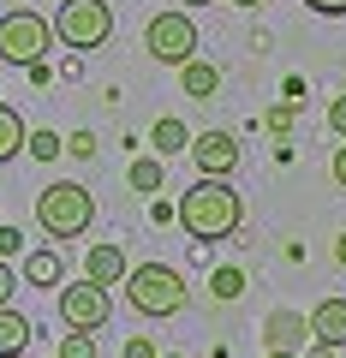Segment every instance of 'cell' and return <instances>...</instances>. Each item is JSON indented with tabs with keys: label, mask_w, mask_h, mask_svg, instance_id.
Here are the masks:
<instances>
[{
	"label": "cell",
	"mask_w": 346,
	"mask_h": 358,
	"mask_svg": "<svg viewBox=\"0 0 346 358\" xmlns=\"http://www.w3.org/2000/svg\"><path fill=\"white\" fill-rule=\"evenodd\" d=\"M173 221H180L192 239H227V233H239V221H245V197L233 192L227 179H197L192 192L173 203Z\"/></svg>",
	"instance_id": "obj_1"
},
{
	"label": "cell",
	"mask_w": 346,
	"mask_h": 358,
	"mask_svg": "<svg viewBox=\"0 0 346 358\" xmlns=\"http://www.w3.org/2000/svg\"><path fill=\"white\" fill-rule=\"evenodd\" d=\"M126 299H131V310L138 317H180L185 310V275L180 268H167V263H138V268H126Z\"/></svg>",
	"instance_id": "obj_2"
},
{
	"label": "cell",
	"mask_w": 346,
	"mask_h": 358,
	"mask_svg": "<svg viewBox=\"0 0 346 358\" xmlns=\"http://www.w3.org/2000/svg\"><path fill=\"white\" fill-rule=\"evenodd\" d=\"M36 221H42L48 239H78V233H90V221H96L90 185H78V179H54L48 192L36 197Z\"/></svg>",
	"instance_id": "obj_3"
},
{
	"label": "cell",
	"mask_w": 346,
	"mask_h": 358,
	"mask_svg": "<svg viewBox=\"0 0 346 358\" xmlns=\"http://www.w3.org/2000/svg\"><path fill=\"white\" fill-rule=\"evenodd\" d=\"M114 36V6L108 0H60V13H54V42L66 48L90 54Z\"/></svg>",
	"instance_id": "obj_4"
},
{
	"label": "cell",
	"mask_w": 346,
	"mask_h": 358,
	"mask_svg": "<svg viewBox=\"0 0 346 358\" xmlns=\"http://www.w3.org/2000/svg\"><path fill=\"white\" fill-rule=\"evenodd\" d=\"M48 48H54V24L42 13L13 6L0 18V60L6 66H36V60H48Z\"/></svg>",
	"instance_id": "obj_5"
},
{
	"label": "cell",
	"mask_w": 346,
	"mask_h": 358,
	"mask_svg": "<svg viewBox=\"0 0 346 358\" xmlns=\"http://www.w3.org/2000/svg\"><path fill=\"white\" fill-rule=\"evenodd\" d=\"M143 48H150V60L161 66H185L197 54V24L185 6H167V13H155L150 24H143Z\"/></svg>",
	"instance_id": "obj_6"
},
{
	"label": "cell",
	"mask_w": 346,
	"mask_h": 358,
	"mask_svg": "<svg viewBox=\"0 0 346 358\" xmlns=\"http://www.w3.org/2000/svg\"><path fill=\"white\" fill-rule=\"evenodd\" d=\"M108 317H114V299H108V287H96V281H72V287H60V322H66V329L96 334Z\"/></svg>",
	"instance_id": "obj_7"
},
{
	"label": "cell",
	"mask_w": 346,
	"mask_h": 358,
	"mask_svg": "<svg viewBox=\"0 0 346 358\" xmlns=\"http://www.w3.org/2000/svg\"><path fill=\"white\" fill-rule=\"evenodd\" d=\"M185 150H192V162H197L203 179H227L233 167H239V138H233V131H197Z\"/></svg>",
	"instance_id": "obj_8"
},
{
	"label": "cell",
	"mask_w": 346,
	"mask_h": 358,
	"mask_svg": "<svg viewBox=\"0 0 346 358\" xmlns=\"http://www.w3.org/2000/svg\"><path fill=\"white\" fill-rule=\"evenodd\" d=\"M263 341H269V352L281 346V352H298V346L310 341V322L298 317V310H269V322H263Z\"/></svg>",
	"instance_id": "obj_9"
},
{
	"label": "cell",
	"mask_w": 346,
	"mask_h": 358,
	"mask_svg": "<svg viewBox=\"0 0 346 358\" xmlns=\"http://www.w3.org/2000/svg\"><path fill=\"white\" fill-rule=\"evenodd\" d=\"M126 251L120 245H90V257H84V281H96V287H120L126 281Z\"/></svg>",
	"instance_id": "obj_10"
},
{
	"label": "cell",
	"mask_w": 346,
	"mask_h": 358,
	"mask_svg": "<svg viewBox=\"0 0 346 358\" xmlns=\"http://www.w3.org/2000/svg\"><path fill=\"white\" fill-rule=\"evenodd\" d=\"M305 322H310V334H317L322 346H346V299H322Z\"/></svg>",
	"instance_id": "obj_11"
},
{
	"label": "cell",
	"mask_w": 346,
	"mask_h": 358,
	"mask_svg": "<svg viewBox=\"0 0 346 358\" xmlns=\"http://www.w3.org/2000/svg\"><path fill=\"white\" fill-rule=\"evenodd\" d=\"M24 346H30V317L0 305V358H24Z\"/></svg>",
	"instance_id": "obj_12"
},
{
	"label": "cell",
	"mask_w": 346,
	"mask_h": 358,
	"mask_svg": "<svg viewBox=\"0 0 346 358\" xmlns=\"http://www.w3.org/2000/svg\"><path fill=\"white\" fill-rule=\"evenodd\" d=\"M24 281H30V287H60V281H66V263H60L54 245H42V251L24 257Z\"/></svg>",
	"instance_id": "obj_13"
},
{
	"label": "cell",
	"mask_w": 346,
	"mask_h": 358,
	"mask_svg": "<svg viewBox=\"0 0 346 358\" xmlns=\"http://www.w3.org/2000/svg\"><path fill=\"white\" fill-rule=\"evenodd\" d=\"M180 84H185V96H197V102H209V96L221 90V72H215L209 60H197V54H192V60L180 66Z\"/></svg>",
	"instance_id": "obj_14"
},
{
	"label": "cell",
	"mask_w": 346,
	"mask_h": 358,
	"mask_svg": "<svg viewBox=\"0 0 346 358\" xmlns=\"http://www.w3.org/2000/svg\"><path fill=\"white\" fill-rule=\"evenodd\" d=\"M150 143H155V155H185V143H192V131H185V120H155L150 126Z\"/></svg>",
	"instance_id": "obj_15"
},
{
	"label": "cell",
	"mask_w": 346,
	"mask_h": 358,
	"mask_svg": "<svg viewBox=\"0 0 346 358\" xmlns=\"http://www.w3.org/2000/svg\"><path fill=\"white\" fill-rule=\"evenodd\" d=\"M24 120H18V108H6V102H0V167H6V162H13V155H24Z\"/></svg>",
	"instance_id": "obj_16"
},
{
	"label": "cell",
	"mask_w": 346,
	"mask_h": 358,
	"mask_svg": "<svg viewBox=\"0 0 346 358\" xmlns=\"http://www.w3.org/2000/svg\"><path fill=\"white\" fill-rule=\"evenodd\" d=\"M126 179H131V192L155 197V192H161V179H167V173H161V155H138V162H131V173H126Z\"/></svg>",
	"instance_id": "obj_17"
},
{
	"label": "cell",
	"mask_w": 346,
	"mask_h": 358,
	"mask_svg": "<svg viewBox=\"0 0 346 358\" xmlns=\"http://www.w3.org/2000/svg\"><path fill=\"white\" fill-rule=\"evenodd\" d=\"M24 150L36 155V162H54V155L66 150V138H54V131H24Z\"/></svg>",
	"instance_id": "obj_18"
},
{
	"label": "cell",
	"mask_w": 346,
	"mask_h": 358,
	"mask_svg": "<svg viewBox=\"0 0 346 358\" xmlns=\"http://www.w3.org/2000/svg\"><path fill=\"white\" fill-rule=\"evenodd\" d=\"M209 293H215V299H239L245 293V275H239V268H215V275H209Z\"/></svg>",
	"instance_id": "obj_19"
},
{
	"label": "cell",
	"mask_w": 346,
	"mask_h": 358,
	"mask_svg": "<svg viewBox=\"0 0 346 358\" xmlns=\"http://www.w3.org/2000/svg\"><path fill=\"white\" fill-rule=\"evenodd\" d=\"M54 358H96V334H66V341H60V352H54Z\"/></svg>",
	"instance_id": "obj_20"
},
{
	"label": "cell",
	"mask_w": 346,
	"mask_h": 358,
	"mask_svg": "<svg viewBox=\"0 0 346 358\" xmlns=\"http://www.w3.org/2000/svg\"><path fill=\"white\" fill-rule=\"evenodd\" d=\"M66 155H84V162H90L96 155V131H72V138H66Z\"/></svg>",
	"instance_id": "obj_21"
},
{
	"label": "cell",
	"mask_w": 346,
	"mask_h": 358,
	"mask_svg": "<svg viewBox=\"0 0 346 358\" xmlns=\"http://www.w3.org/2000/svg\"><path fill=\"white\" fill-rule=\"evenodd\" d=\"M329 131L346 143V96H334V102H329Z\"/></svg>",
	"instance_id": "obj_22"
},
{
	"label": "cell",
	"mask_w": 346,
	"mask_h": 358,
	"mask_svg": "<svg viewBox=\"0 0 346 358\" xmlns=\"http://www.w3.org/2000/svg\"><path fill=\"white\" fill-rule=\"evenodd\" d=\"M13 293H18V275H13V263L0 257V305H13Z\"/></svg>",
	"instance_id": "obj_23"
},
{
	"label": "cell",
	"mask_w": 346,
	"mask_h": 358,
	"mask_svg": "<svg viewBox=\"0 0 346 358\" xmlns=\"http://www.w3.org/2000/svg\"><path fill=\"white\" fill-rule=\"evenodd\" d=\"M18 251H24V233H18V227H0V257H18Z\"/></svg>",
	"instance_id": "obj_24"
},
{
	"label": "cell",
	"mask_w": 346,
	"mask_h": 358,
	"mask_svg": "<svg viewBox=\"0 0 346 358\" xmlns=\"http://www.w3.org/2000/svg\"><path fill=\"white\" fill-rule=\"evenodd\" d=\"M126 358H155V341H150V334H131V341H126Z\"/></svg>",
	"instance_id": "obj_25"
},
{
	"label": "cell",
	"mask_w": 346,
	"mask_h": 358,
	"mask_svg": "<svg viewBox=\"0 0 346 358\" xmlns=\"http://www.w3.org/2000/svg\"><path fill=\"white\" fill-rule=\"evenodd\" d=\"M310 13H329V18H346V0H305Z\"/></svg>",
	"instance_id": "obj_26"
},
{
	"label": "cell",
	"mask_w": 346,
	"mask_h": 358,
	"mask_svg": "<svg viewBox=\"0 0 346 358\" xmlns=\"http://www.w3.org/2000/svg\"><path fill=\"white\" fill-rule=\"evenodd\" d=\"M287 126H293V108H275V114H269V131H275V138H287Z\"/></svg>",
	"instance_id": "obj_27"
},
{
	"label": "cell",
	"mask_w": 346,
	"mask_h": 358,
	"mask_svg": "<svg viewBox=\"0 0 346 358\" xmlns=\"http://www.w3.org/2000/svg\"><path fill=\"white\" fill-rule=\"evenodd\" d=\"M329 173H334V185H340V192H346V143H340V150H334V162H329Z\"/></svg>",
	"instance_id": "obj_28"
},
{
	"label": "cell",
	"mask_w": 346,
	"mask_h": 358,
	"mask_svg": "<svg viewBox=\"0 0 346 358\" xmlns=\"http://www.w3.org/2000/svg\"><path fill=\"white\" fill-rule=\"evenodd\" d=\"M334 263L346 268V233H340V239H334Z\"/></svg>",
	"instance_id": "obj_29"
},
{
	"label": "cell",
	"mask_w": 346,
	"mask_h": 358,
	"mask_svg": "<svg viewBox=\"0 0 346 358\" xmlns=\"http://www.w3.org/2000/svg\"><path fill=\"white\" fill-rule=\"evenodd\" d=\"M310 358H334V346H322V341H317V346H310Z\"/></svg>",
	"instance_id": "obj_30"
},
{
	"label": "cell",
	"mask_w": 346,
	"mask_h": 358,
	"mask_svg": "<svg viewBox=\"0 0 346 358\" xmlns=\"http://www.w3.org/2000/svg\"><path fill=\"white\" fill-rule=\"evenodd\" d=\"M233 6H239V13H257V6H263V0H233Z\"/></svg>",
	"instance_id": "obj_31"
},
{
	"label": "cell",
	"mask_w": 346,
	"mask_h": 358,
	"mask_svg": "<svg viewBox=\"0 0 346 358\" xmlns=\"http://www.w3.org/2000/svg\"><path fill=\"white\" fill-rule=\"evenodd\" d=\"M269 358H298V352H281V346H275V352H269Z\"/></svg>",
	"instance_id": "obj_32"
},
{
	"label": "cell",
	"mask_w": 346,
	"mask_h": 358,
	"mask_svg": "<svg viewBox=\"0 0 346 358\" xmlns=\"http://www.w3.org/2000/svg\"><path fill=\"white\" fill-rule=\"evenodd\" d=\"M185 6H215V0H185Z\"/></svg>",
	"instance_id": "obj_33"
},
{
	"label": "cell",
	"mask_w": 346,
	"mask_h": 358,
	"mask_svg": "<svg viewBox=\"0 0 346 358\" xmlns=\"http://www.w3.org/2000/svg\"><path fill=\"white\" fill-rule=\"evenodd\" d=\"M155 358H180V352H155Z\"/></svg>",
	"instance_id": "obj_34"
}]
</instances>
